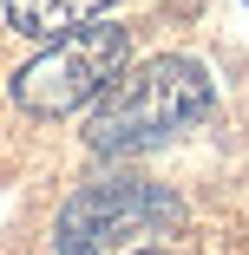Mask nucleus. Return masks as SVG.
<instances>
[{"label": "nucleus", "instance_id": "1", "mask_svg": "<svg viewBox=\"0 0 249 255\" xmlns=\"http://www.w3.org/2000/svg\"><path fill=\"white\" fill-rule=\"evenodd\" d=\"M217 105V79L204 59L184 53H158L144 66H125L105 98L85 118V150L92 157H144L171 137H184L197 118H210Z\"/></svg>", "mask_w": 249, "mask_h": 255}, {"label": "nucleus", "instance_id": "2", "mask_svg": "<svg viewBox=\"0 0 249 255\" xmlns=\"http://www.w3.org/2000/svg\"><path fill=\"white\" fill-rule=\"evenodd\" d=\"M177 223H184L177 190L131 177V170L92 177L59 203L53 255H138V249H158V236H171Z\"/></svg>", "mask_w": 249, "mask_h": 255}, {"label": "nucleus", "instance_id": "3", "mask_svg": "<svg viewBox=\"0 0 249 255\" xmlns=\"http://www.w3.org/2000/svg\"><path fill=\"white\" fill-rule=\"evenodd\" d=\"M131 66V26H112V20H92L53 46H39V59H26L13 72V105L26 118H72V112H92L105 85Z\"/></svg>", "mask_w": 249, "mask_h": 255}, {"label": "nucleus", "instance_id": "4", "mask_svg": "<svg viewBox=\"0 0 249 255\" xmlns=\"http://www.w3.org/2000/svg\"><path fill=\"white\" fill-rule=\"evenodd\" d=\"M0 7H7V26H13L20 39L53 46V39H66V33L92 26L98 13L112 7V0H0Z\"/></svg>", "mask_w": 249, "mask_h": 255}, {"label": "nucleus", "instance_id": "5", "mask_svg": "<svg viewBox=\"0 0 249 255\" xmlns=\"http://www.w3.org/2000/svg\"><path fill=\"white\" fill-rule=\"evenodd\" d=\"M138 255H177V249H138Z\"/></svg>", "mask_w": 249, "mask_h": 255}]
</instances>
